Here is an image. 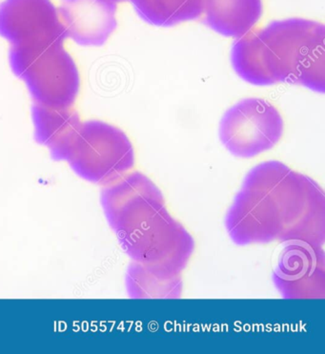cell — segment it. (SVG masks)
Instances as JSON below:
<instances>
[{"label": "cell", "mask_w": 325, "mask_h": 354, "mask_svg": "<svg viewBox=\"0 0 325 354\" xmlns=\"http://www.w3.org/2000/svg\"><path fill=\"white\" fill-rule=\"evenodd\" d=\"M237 245L273 242L324 247L325 195L317 182L277 160L252 168L227 211Z\"/></svg>", "instance_id": "6da1fadb"}, {"label": "cell", "mask_w": 325, "mask_h": 354, "mask_svg": "<svg viewBox=\"0 0 325 354\" xmlns=\"http://www.w3.org/2000/svg\"><path fill=\"white\" fill-rule=\"evenodd\" d=\"M235 71L257 86L284 82L325 91V26L314 20H277L237 39L231 50Z\"/></svg>", "instance_id": "7a4b0ae2"}, {"label": "cell", "mask_w": 325, "mask_h": 354, "mask_svg": "<svg viewBox=\"0 0 325 354\" xmlns=\"http://www.w3.org/2000/svg\"><path fill=\"white\" fill-rule=\"evenodd\" d=\"M114 231L134 262L169 272L181 273L196 247L186 228L170 214L165 201L126 216Z\"/></svg>", "instance_id": "3957f363"}, {"label": "cell", "mask_w": 325, "mask_h": 354, "mask_svg": "<svg viewBox=\"0 0 325 354\" xmlns=\"http://www.w3.org/2000/svg\"><path fill=\"white\" fill-rule=\"evenodd\" d=\"M12 72L23 80L35 102L46 106L72 107L81 89L76 62L63 44L32 51L10 49Z\"/></svg>", "instance_id": "277c9868"}, {"label": "cell", "mask_w": 325, "mask_h": 354, "mask_svg": "<svg viewBox=\"0 0 325 354\" xmlns=\"http://www.w3.org/2000/svg\"><path fill=\"white\" fill-rule=\"evenodd\" d=\"M135 160L131 140L122 130L92 120L82 122L66 162L82 179L106 187L128 174Z\"/></svg>", "instance_id": "5b68a950"}, {"label": "cell", "mask_w": 325, "mask_h": 354, "mask_svg": "<svg viewBox=\"0 0 325 354\" xmlns=\"http://www.w3.org/2000/svg\"><path fill=\"white\" fill-rule=\"evenodd\" d=\"M284 122L271 102L259 97L244 99L222 115L219 135L232 155L251 159L269 151L282 140Z\"/></svg>", "instance_id": "8992f818"}, {"label": "cell", "mask_w": 325, "mask_h": 354, "mask_svg": "<svg viewBox=\"0 0 325 354\" xmlns=\"http://www.w3.org/2000/svg\"><path fill=\"white\" fill-rule=\"evenodd\" d=\"M0 37L12 49L32 51L63 44L68 35L51 0H4L0 3Z\"/></svg>", "instance_id": "52a82bcc"}, {"label": "cell", "mask_w": 325, "mask_h": 354, "mask_svg": "<svg viewBox=\"0 0 325 354\" xmlns=\"http://www.w3.org/2000/svg\"><path fill=\"white\" fill-rule=\"evenodd\" d=\"M325 257L322 247L288 243L279 255L273 282L284 299H322L325 295Z\"/></svg>", "instance_id": "ba28073f"}, {"label": "cell", "mask_w": 325, "mask_h": 354, "mask_svg": "<svg viewBox=\"0 0 325 354\" xmlns=\"http://www.w3.org/2000/svg\"><path fill=\"white\" fill-rule=\"evenodd\" d=\"M59 12L68 37L82 46H101L117 28L111 0H61Z\"/></svg>", "instance_id": "9c48e42d"}, {"label": "cell", "mask_w": 325, "mask_h": 354, "mask_svg": "<svg viewBox=\"0 0 325 354\" xmlns=\"http://www.w3.org/2000/svg\"><path fill=\"white\" fill-rule=\"evenodd\" d=\"M35 139L48 148L52 159L66 160L81 127L79 113L72 107L56 108L34 102L31 108Z\"/></svg>", "instance_id": "30bf717a"}, {"label": "cell", "mask_w": 325, "mask_h": 354, "mask_svg": "<svg viewBox=\"0 0 325 354\" xmlns=\"http://www.w3.org/2000/svg\"><path fill=\"white\" fill-rule=\"evenodd\" d=\"M264 12L262 0H204V22L227 37L249 34Z\"/></svg>", "instance_id": "8fae6325"}, {"label": "cell", "mask_w": 325, "mask_h": 354, "mask_svg": "<svg viewBox=\"0 0 325 354\" xmlns=\"http://www.w3.org/2000/svg\"><path fill=\"white\" fill-rule=\"evenodd\" d=\"M127 293L132 299H177L182 293L181 273L169 272L132 262L125 277Z\"/></svg>", "instance_id": "7c38bea8"}, {"label": "cell", "mask_w": 325, "mask_h": 354, "mask_svg": "<svg viewBox=\"0 0 325 354\" xmlns=\"http://www.w3.org/2000/svg\"><path fill=\"white\" fill-rule=\"evenodd\" d=\"M137 15L147 24L172 27L199 19L204 0H130Z\"/></svg>", "instance_id": "4fadbf2b"}, {"label": "cell", "mask_w": 325, "mask_h": 354, "mask_svg": "<svg viewBox=\"0 0 325 354\" xmlns=\"http://www.w3.org/2000/svg\"><path fill=\"white\" fill-rule=\"evenodd\" d=\"M111 1L115 2V3H119V2L126 1V0H111Z\"/></svg>", "instance_id": "5bb4252c"}]
</instances>
